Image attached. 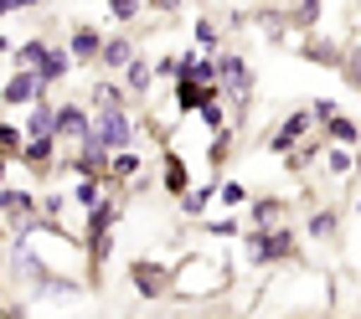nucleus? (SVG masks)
<instances>
[{"mask_svg":"<svg viewBox=\"0 0 361 319\" xmlns=\"http://www.w3.org/2000/svg\"><path fill=\"white\" fill-rule=\"evenodd\" d=\"M248 258L253 263H284V258H294V232L289 227H253L248 232Z\"/></svg>","mask_w":361,"mask_h":319,"instance_id":"obj_1","label":"nucleus"},{"mask_svg":"<svg viewBox=\"0 0 361 319\" xmlns=\"http://www.w3.org/2000/svg\"><path fill=\"white\" fill-rule=\"evenodd\" d=\"M217 82H222L227 93H233V104H238V108L253 98V73H248V62H243V57H233V52H227V57H217Z\"/></svg>","mask_w":361,"mask_h":319,"instance_id":"obj_2","label":"nucleus"},{"mask_svg":"<svg viewBox=\"0 0 361 319\" xmlns=\"http://www.w3.org/2000/svg\"><path fill=\"white\" fill-rule=\"evenodd\" d=\"M93 129L104 134L109 149H129V144H135V124H129V108H124V104H119V108H104Z\"/></svg>","mask_w":361,"mask_h":319,"instance_id":"obj_3","label":"nucleus"},{"mask_svg":"<svg viewBox=\"0 0 361 319\" xmlns=\"http://www.w3.org/2000/svg\"><path fill=\"white\" fill-rule=\"evenodd\" d=\"M129 283H135V289H140L145 299H160V294H171V268L135 258V263H129Z\"/></svg>","mask_w":361,"mask_h":319,"instance_id":"obj_4","label":"nucleus"},{"mask_svg":"<svg viewBox=\"0 0 361 319\" xmlns=\"http://www.w3.org/2000/svg\"><path fill=\"white\" fill-rule=\"evenodd\" d=\"M310 124H315V113H300V108H294L289 119H284V124L274 129V139H269V149H274V155H284L289 144H300L305 134H310Z\"/></svg>","mask_w":361,"mask_h":319,"instance_id":"obj_5","label":"nucleus"},{"mask_svg":"<svg viewBox=\"0 0 361 319\" xmlns=\"http://www.w3.org/2000/svg\"><path fill=\"white\" fill-rule=\"evenodd\" d=\"M207 98H217V82H202V77H176V108H180V113L202 108Z\"/></svg>","mask_w":361,"mask_h":319,"instance_id":"obj_6","label":"nucleus"},{"mask_svg":"<svg viewBox=\"0 0 361 319\" xmlns=\"http://www.w3.org/2000/svg\"><path fill=\"white\" fill-rule=\"evenodd\" d=\"M37 77H42V88L62 82V77H68V52H62V46H47V57L37 62Z\"/></svg>","mask_w":361,"mask_h":319,"instance_id":"obj_7","label":"nucleus"},{"mask_svg":"<svg viewBox=\"0 0 361 319\" xmlns=\"http://www.w3.org/2000/svg\"><path fill=\"white\" fill-rule=\"evenodd\" d=\"M37 93H47V88H42V77L31 73V67H26V73H16V77L6 82V104H26V98H37Z\"/></svg>","mask_w":361,"mask_h":319,"instance_id":"obj_8","label":"nucleus"},{"mask_svg":"<svg viewBox=\"0 0 361 319\" xmlns=\"http://www.w3.org/2000/svg\"><path fill=\"white\" fill-rule=\"evenodd\" d=\"M93 124H88V113L78 108V104H68V108H57V134H68V139H83Z\"/></svg>","mask_w":361,"mask_h":319,"instance_id":"obj_9","label":"nucleus"},{"mask_svg":"<svg viewBox=\"0 0 361 319\" xmlns=\"http://www.w3.org/2000/svg\"><path fill=\"white\" fill-rule=\"evenodd\" d=\"M320 124H325V134H331V144H356V139H361V129H356L341 108H336V113H325Z\"/></svg>","mask_w":361,"mask_h":319,"instance_id":"obj_10","label":"nucleus"},{"mask_svg":"<svg viewBox=\"0 0 361 319\" xmlns=\"http://www.w3.org/2000/svg\"><path fill=\"white\" fill-rule=\"evenodd\" d=\"M21 160L31 165V170H52V134H42V139H26V149H21Z\"/></svg>","mask_w":361,"mask_h":319,"instance_id":"obj_11","label":"nucleus"},{"mask_svg":"<svg viewBox=\"0 0 361 319\" xmlns=\"http://www.w3.org/2000/svg\"><path fill=\"white\" fill-rule=\"evenodd\" d=\"M98 52H104L98 26H78V31H73V57H98Z\"/></svg>","mask_w":361,"mask_h":319,"instance_id":"obj_12","label":"nucleus"},{"mask_svg":"<svg viewBox=\"0 0 361 319\" xmlns=\"http://www.w3.org/2000/svg\"><path fill=\"white\" fill-rule=\"evenodd\" d=\"M341 82H346L351 93H361V46H346V52H341Z\"/></svg>","mask_w":361,"mask_h":319,"instance_id":"obj_13","label":"nucleus"},{"mask_svg":"<svg viewBox=\"0 0 361 319\" xmlns=\"http://www.w3.org/2000/svg\"><path fill=\"white\" fill-rule=\"evenodd\" d=\"M0 206H6V216H11L16 227H21L26 216H31V206H37V201H31V191H6V201H0Z\"/></svg>","mask_w":361,"mask_h":319,"instance_id":"obj_14","label":"nucleus"},{"mask_svg":"<svg viewBox=\"0 0 361 319\" xmlns=\"http://www.w3.org/2000/svg\"><path fill=\"white\" fill-rule=\"evenodd\" d=\"M166 186H171V196H186V191H191L186 160H180V155H166Z\"/></svg>","mask_w":361,"mask_h":319,"instance_id":"obj_15","label":"nucleus"},{"mask_svg":"<svg viewBox=\"0 0 361 319\" xmlns=\"http://www.w3.org/2000/svg\"><path fill=\"white\" fill-rule=\"evenodd\" d=\"M98 57H104V67H129V57H135V52H129V37H109Z\"/></svg>","mask_w":361,"mask_h":319,"instance_id":"obj_16","label":"nucleus"},{"mask_svg":"<svg viewBox=\"0 0 361 319\" xmlns=\"http://www.w3.org/2000/svg\"><path fill=\"white\" fill-rule=\"evenodd\" d=\"M279 216H284V201H279V196H264V201H253V227H274Z\"/></svg>","mask_w":361,"mask_h":319,"instance_id":"obj_17","label":"nucleus"},{"mask_svg":"<svg viewBox=\"0 0 361 319\" xmlns=\"http://www.w3.org/2000/svg\"><path fill=\"white\" fill-rule=\"evenodd\" d=\"M26 139V129H11V124H0V160H21V144Z\"/></svg>","mask_w":361,"mask_h":319,"instance_id":"obj_18","label":"nucleus"},{"mask_svg":"<svg viewBox=\"0 0 361 319\" xmlns=\"http://www.w3.org/2000/svg\"><path fill=\"white\" fill-rule=\"evenodd\" d=\"M351 144H331V149H325V170H331V175H351Z\"/></svg>","mask_w":361,"mask_h":319,"instance_id":"obj_19","label":"nucleus"},{"mask_svg":"<svg viewBox=\"0 0 361 319\" xmlns=\"http://www.w3.org/2000/svg\"><path fill=\"white\" fill-rule=\"evenodd\" d=\"M124 88H129V93H145V88H150V67H145L140 57H129V67H124Z\"/></svg>","mask_w":361,"mask_h":319,"instance_id":"obj_20","label":"nucleus"},{"mask_svg":"<svg viewBox=\"0 0 361 319\" xmlns=\"http://www.w3.org/2000/svg\"><path fill=\"white\" fill-rule=\"evenodd\" d=\"M320 6H325V0H300V11L289 15V21H294V31H315V21H320Z\"/></svg>","mask_w":361,"mask_h":319,"instance_id":"obj_21","label":"nucleus"},{"mask_svg":"<svg viewBox=\"0 0 361 319\" xmlns=\"http://www.w3.org/2000/svg\"><path fill=\"white\" fill-rule=\"evenodd\" d=\"M336 227H341V216L336 211H315V216H310V237H336Z\"/></svg>","mask_w":361,"mask_h":319,"instance_id":"obj_22","label":"nucleus"},{"mask_svg":"<svg viewBox=\"0 0 361 319\" xmlns=\"http://www.w3.org/2000/svg\"><path fill=\"white\" fill-rule=\"evenodd\" d=\"M47 57V37H37V42H26L21 46V52H16V62H21V67H31V73H37V62Z\"/></svg>","mask_w":361,"mask_h":319,"instance_id":"obj_23","label":"nucleus"},{"mask_svg":"<svg viewBox=\"0 0 361 319\" xmlns=\"http://www.w3.org/2000/svg\"><path fill=\"white\" fill-rule=\"evenodd\" d=\"M212 196H217L212 186H202V191H186V196H180V211H191V216H196V211H207V206H212Z\"/></svg>","mask_w":361,"mask_h":319,"instance_id":"obj_24","label":"nucleus"},{"mask_svg":"<svg viewBox=\"0 0 361 319\" xmlns=\"http://www.w3.org/2000/svg\"><path fill=\"white\" fill-rule=\"evenodd\" d=\"M227 144H233V134L217 129V139L207 144V160H212V170H222V160H227Z\"/></svg>","mask_w":361,"mask_h":319,"instance_id":"obj_25","label":"nucleus"},{"mask_svg":"<svg viewBox=\"0 0 361 319\" xmlns=\"http://www.w3.org/2000/svg\"><path fill=\"white\" fill-rule=\"evenodd\" d=\"M305 57H310V62H331V67H341V52H336L331 42H310V46H305Z\"/></svg>","mask_w":361,"mask_h":319,"instance_id":"obj_26","label":"nucleus"},{"mask_svg":"<svg viewBox=\"0 0 361 319\" xmlns=\"http://www.w3.org/2000/svg\"><path fill=\"white\" fill-rule=\"evenodd\" d=\"M73 196H78V206H83V211H93L98 201H104V196H98V180H93V175H88V180H83V186H78Z\"/></svg>","mask_w":361,"mask_h":319,"instance_id":"obj_27","label":"nucleus"},{"mask_svg":"<svg viewBox=\"0 0 361 319\" xmlns=\"http://www.w3.org/2000/svg\"><path fill=\"white\" fill-rule=\"evenodd\" d=\"M114 170H119V175H135V170H140V155H135V149H114Z\"/></svg>","mask_w":361,"mask_h":319,"instance_id":"obj_28","label":"nucleus"},{"mask_svg":"<svg viewBox=\"0 0 361 319\" xmlns=\"http://www.w3.org/2000/svg\"><path fill=\"white\" fill-rule=\"evenodd\" d=\"M217 201H222V206H243V201H248V191H243L238 180H227V186L217 191Z\"/></svg>","mask_w":361,"mask_h":319,"instance_id":"obj_29","label":"nucleus"},{"mask_svg":"<svg viewBox=\"0 0 361 319\" xmlns=\"http://www.w3.org/2000/svg\"><path fill=\"white\" fill-rule=\"evenodd\" d=\"M93 104H98V108H119V88H109V82H98V88H93Z\"/></svg>","mask_w":361,"mask_h":319,"instance_id":"obj_30","label":"nucleus"},{"mask_svg":"<svg viewBox=\"0 0 361 319\" xmlns=\"http://www.w3.org/2000/svg\"><path fill=\"white\" fill-rule=\"evenodd\" d=\"M109 11H114V15H119V21H129V15H135V11H140V0H109Z\"/></svg>","mask_w":361,"mask_h":319,"instance_id":"obj_31","label":"nucleus"},{"mask_svg":"<svg viewBox=\"0 0 361 319\" xmlns=\"http://www.w3.org/2000/svg\"><path fill=\"white\" fill-rule=\"evenodd\" d=\"M196 42L212 46V42H217V26H212V21H196Z\"/></svg>","mask_w":361,"mask_h":319,"instance_id":"obj_32","label":"nucleus"},{"mask_svg":"<svg viewBox=\"0 0 361 319\" xmlns=\"http://www.w3.org/2000/svg\"><path fill=\"white\" fill-rule=\"evenodd\" d=\"M26 6H37V0H0V15H11V11H26Z\"/></svg>","mask_w":361,"mask_h":319,"instance_id":"obj_33","label":"nucleus"},{"mask_svg":"<svg viewBox=\"0 0 361 319\" xmlns=\"http://www.w3.org/2000/svg\"><path fill=\"white\" fill-rule=\"evenodd\" d=\"M150 6H155V11H176V6H180V0H150Z\"/></svg>","mask_w":361,"mask_h":319,"instance_id":"obj_34","label":"nucleus"},{"mask_svg":"<svg viewBox=\"0 0 361 319\" xmlns=\"http://www.w3.org/2000/svg\"><path fill=\"white\" fill-rule=\"evenodd\" d=\"M258 6H294V0H258Z\"/></svg>","mask_w":361,"mask_h":319,"instance_id":"obj_35","label":"nucleus"}]
</instances>
